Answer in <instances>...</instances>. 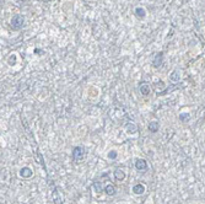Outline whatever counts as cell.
Segmentation results:
<instances>
[{
  "label": "cell",
  "instance_id": "7a4b0ae2",
  "mask_svg": "<svg viewBox=\"0 0 205 204\" xmlns=\"http://www.w3.org/2000/svg\"><path fill=\"white\" fill-rule=\"evenodd\" d=\"M71 156H72V160H74L76 164H79V162L82 161L84 157H85V149H84L82 146H75V148L72 149Z\"/></svg>",
  "mask_w": 205,
  "mask_h": 204
},
{
  "label": "cell",
  "instance_id": "5bb4252c",
  "mask_svg": "<svg viewBox=\"0 0 205 204\" xmlns=\"http://www.w3.org/2000/svg\"><path fill=\"white\" fill-rule=\"evenodd\" d=\"M179 79H181V74H179V71H178V70H173V71L171 73V75H170V80H171L172 82H178Z\"/></svg>",
  "mask_w": 205,
  "mask_h": 204
},
{
  "label": "cell",
  "instance_id": "6da1fadb",
  "mask_svg": "<svg viewBox=\"0 0 205 204\" xmlns=\"http://www.w3.org/2000/svg\"><path fill=\"white\" fill-rule=\"evenodd\" d=\"M24 25H25V17L22 15L16 14V15L12 16V19H11V27L14 30H16V31L21 30L24 27Z\"/></svg>",
  "mask_w": 205,
  "mask_h": 204
},
{
  "label": "cell",
  "instance_id": "4fadbf2b",
  "mask_svg": "<svg viewBox=\"0 0 205 204\" xmlns=\"http://www.w3.org/2000/svg\"><path fill=\"white\" fill-rule=\"evenodd\" d=\"M92 188H94L97 193L104 192V187L102 186V181H95V182L92 183Z\"/></svg>",
  "mask_w": 205,
  "mask_h": 204
},
{
  "label": "cell",
  "instance_id": "e0dca14e",
  "mask_svg": "<svg viewBox=\"0 0 205 204\" xmlns=\"http://www.w3.org/2000/svg\"><path fill=\"white\" fill-rule=\"evenodd\" d=\"M117 156H118V154H117L116 150H112V151L108 153V159H111V160H114Z\"/></svg>",
  "mask_w": 205,
  "mask_h": 204
},
{
  "label": "cell",
  "instance_id": "8fae6325",
  "mask_svg": "<svg viewBox=\"0 0 205 204\" xmlns=\"http://www.w3.org/2000/svg\"><path fill=\"white\" fill-rule=\"evenodd\" d=\"M113 175H114V178L117 180V181H124V178H125V172L123 170H120V169H117V170H114L113 172Z\"/></svg>",
  "mask_w": 205,
  "mask_h": 204
},
{
  "label": "cell",
  "instance_id": "52a82bcc",
  "mask_svg": "<svg viewBox=\"0 0 205 204\" xmlns=\"http://www.w3.org/2000/svg\"><path fill=\"white\" fill-rule=\"evenodd\" d=\"M135 169L137 171H145L147 170V162L144 159H137L135 161Z\"/></svg>",
  "mask_w": 205,
  "mask_h": 204
},
{
  "label": "cell",
  "instance_id": "277c9868",
  "mask_svg": "<svg viewBox=\"0 0 205 204\" xmlns=\"http://www.w3.org/2000/svg\"><path fill=\"white\" fill-rule=\"evenodd\" d=\"M139 91H140V94L142 96H149L151 94V86H150V84H147L145 81L141 82L140 86H139Z\"/></svg>",
  "mask_w": 205,
  "mask_h": 204
},
{
  "label": "cell",
  "instance_id": "7c38bea8",
  "mask_svg": "<svg viewBox=\"0 0 205 204\" xmlns=\"http://www.w3.org/2000/svg\"><path fill=\"white\" fill-rule=\"evenodd\" d=\"M104 193L107 196H114L116 194V187H114V184H111V183L106 184L104 186Z\"/></svg>",
  "mask_w": 205,
  "mask_h": 204
},
{
  "label": "cell",
  "instance_id": "ba28073f",
  "mask_svg": "<svg viewBox=\"0 0 205 204\" xmlns=\"http://www.w3.org/2000/svg\"><path fill=\"white\" fill-rule=\"evenodd\" d=\"M32 175H33L32 169H30V167H27V166H25V167H22V169L20 170V176H21L22 178H30V177H32Z\"/></svg>",
  "mask_w": 205,
  "mask_h": 204
},
{
  "label": "cell",
  "instance_id": "2e32d148",
  "mask_svg": "<svg viewBox=\"0 0 205 204\" xmlns=\"http://www.w3.org/2000/svg\"><path fill=\"white\" fill-rule=\"evenodd\" d=\"M178 118H179L181 122L185 123V122H189V119H190V114H189L188 112H182V113H179Z\"/></svg>",
  "mask_w": 205,
  "mask_h": 204
},
{
  "label": "cell",
  "instance_id": "ac0fdd59",
  "mask_svg": "<svg viewBox=\"0 0 205 204\" xmlns=\"http://www.w3.org/2000/svg\"><path fill=\"white\" fill-rule=\"evenodd\" d=\"M34 53H36V54H38V55H41V54H44V52H43V51H39L38 48H36V49H34Z\"/></svg>",
  "mask_w": 205,
  "mask_h": 204
},
{
  "label": "cell",
  "instance_id": "9c48e42d",
  "mask_svg": "<svg viewBox=\"0 0 205 204\" xmlns=\"http://www.w3.org/2000/svg\"><path fill=\"white\" fill-rule=\"evenodd\" d=\"M134 14H135V16H137L139 20H142V19L146 17V10H145L142 6H137V7H135Z\"/></svg>",
  "mask_w": 205,
  "mask_h": 204
},
{
  "label": "cell",
  "instance_id": "5b68a950",
  "mask_svg": "<svg viewBox=\"0 0 205 204\" xmlns=\"http://www.w3.org/2000/svg\"><path fill=\"white\" fill-rule=\"evenodd\" d=\"M124 128H125V132H127L128 134H130V135L137 134V126L135 123H133V122H128Z\"/></svg>",
  "mask_w": 205,
  "mask_h": 204
},
{
  "label": "cell",
  "instance_id": "9a60e30c",
  "mask_svg": "<svg viewBox=\"0 0 205 204\" xmlns=\"http://www.w3.org/2000/svg\"><path fill=\"white\" fill-rule=\"evenodd\" d=\"M16 63H17V55L16 54H10L9 55V58H7V64L10 65V67H14V65H16Z\"/></svg>",
  "mask_w": 205,
  "mask_h": 204
},
{
  "label": "cell",
  "instance_id": "8992f818",
  "mask_svg": "<svg viewBox=\"0 0 205 204\" xmlns=\"http://www.w3.org/2000/svg\"><path fill=\"white\" fill-rule=\"evenodd\" d=\"M145 191H146V188H145V186H144L142 183H137V184H134V186H133V193H134V194H137V196H141V194H144V193H145Z\"/></svg>",
  "mask_w": 205,
  "mask_h": 204
},
{
  "label": "cell",
  "instance_id": "3957f363",
  "mask_svg": "<svg viewBox=\"0 0 205 204\" xmlns=\"http://www.w3.org/2000/svg\"><path fill=\"white\" fill-rule=\"evenodd\" d=\"M164 59H165V54L164 52H160L157 53L155 57H154V60H152V67L156 69H159L160 67H162L164 64Z\"/></svg>",
  "mask_w": 205,
  "mask_h": 204
},
{
  "label": "cell",
  "instance_id": "30bf717a",
  "mask_svg": "<svg viewBox=\"0 0 205 204\" xmlns=\"http://www.w3.org/2000/svg\"><path fill=\"white\" fill-rule=\"evenodd\" d=\"M147 129H149V132H151V133H157L159 129H160V123H159L157 121H152V122L149 123Z\"/></svg>",
  "mask_w": 205,
  "mask_h": 204
}]
</instances>
